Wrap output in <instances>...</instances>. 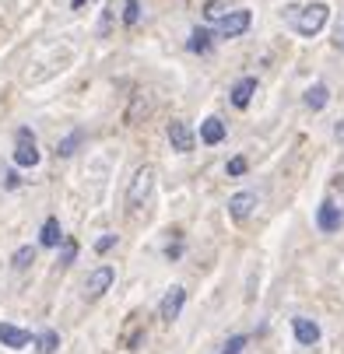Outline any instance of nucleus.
Returning a JSON list of instances; mask_svg holds the SVG:
<instances>
[{"mask_svg":"<svg viewBox=\"0 0 344 354\" xmlns=\"http://www.w3.org/2000/svg\"><path fill=\"white\" fill-rule=\"evenodd\" d=\"M284 18L302 39H316L327 28V21H330V8L323 4V0H316V4H302V8L295 4V8L284 11Z\"/></svg>","mask_w":344,"mask_h":354,"instance_id":"f257e3e1","label":"nucleus"},{"mask_svg":"<svg viewBox=\"0 0 344 354\" xmlns=\"http://www.w3.org/2000/svg\"><path fill=\"white\" fill-rule=\"evenodd\" d=\"M152 189H155V169L152 165L134 169V176L127 183V211H141L152 200Z\"/></svg>","mask_w":344,"mask_h":354,"instance_id":"f03ea898","label":"nucleus"},{"mask_svg":"<svg viewBox=\"0 0 344 354\" xmlns=\"http://www.w3.org/2000/svg\"><path fill=\"white\" fill-rule=\"evenodd\" d=\"M11 162H15V169H35V165L42 162V151H39V140H35L32 127H18V130H15Z\"/></svg>","mask_w":344,"mask_h":354,"instance_id":"7ed1b4c3","label":"nucleus"},{"mask_svg":"<svg viewBox=\"0 0 344 354\" xmlns=\"http://www.w3.org/2000/svg\"><path fill=\"white\" fill-rule=\"evenodd\" d=\"M113 284H116V267L98 263V267L88 270V277H84V298H88V301H98Z\"/></svg>","mask_w":344,"mask_h":354,"instance_id":"20e7f679","label":"nucleus"},{"mask_svg":"<svg viewBox=\"0 0 344 354\" xmlns=\"http://www.w3.org/2000/svg\"><path fill=\"white\" fill-rule=\"evenodd\" d=\"M250 25H253V15L246 11V8H235V11H228V15L218 21V32H215V35L232 42V39H242L246 32H250Z\"/></svg>","mask_w":344,"mask_h":354,"instance_id":"39448f33","label":"nucleus"},{"mask_svg":"<svg viewBox=\"0 0 344 354\" xmlns=\"http://www.w3.org/2000/svg\"><path fill=\"white\" fill-rule=\"evenodd\" d=\"M183 309H186V288H183V284H172V288L162 295V301H159V319L172 326V323L183 316Z\"/></svg>","mask_w":344,"mask_h":354,"instance_id":"423d86ee","label":"nucleus"},{"mask_svg":"<svg viewBox=\"0 0 344 354\" xmlns=\"http://www.w3.org/2000/svg\"><path fill=\"white\" fill-rule=\"evenodd\" d=\"M165 140H169V147L176 151V155H190V151L197 147V133L190 130L186 120H172L165 127Z\"/></svg>","mask_w":344,"mask_h":354,"instance_id":"0eeeda50","label":"nucleus"},{"mask_svg":"<svg viewBox=\"0 0 344 354\" xmlns=\"http://www.w3.org/2000/svg\"><path fill=\"white\" fill-rule=\"evenodd\" d=\"M257 204H260V196H257L253 189H239V193H232V196H228V218H232L235 225L250 221V218H253V211H257Z\"/></svg>","mask_w":344,"mask_h":354,"instance_id":"6e6552de","label":"nucleus"},{"mask_svg":"<svg viewBox=\"0 0 344 354\" xmlns=\"http://www.w3.org/2000/svg\"><path fill=\"white\" fill-rule=\"evenodd\" d=\"M291 337L299 347H316L320 344V323L309 316H295L291 319Z\"/></svg>","mask_w":344,"mask_h":354,"instance_id":"1a4fd4ad","label":"nucleus"},{"mask_svg":"<svg viewBox=\"0 0 344 354\" xmlns=\"http://www.w3.org/2000/svg\"><path fill=\"white\" fill-rule=\"evenodd\" d=\"M341 225H344V211L334 204V200H323V204L316 207V228L323 235H334V232H341Z\"/></svg>","mask_w":344,"mask_h":354,"instance_id":"9d476101","label":"nucleus"},{"mask_svg":"<svg viewBox=\"0 0 344 354\" xmlns=\"http://www.w3.org/2000/svg\"><path fill=\"white\" fill-rule=\"evenodd\" d=\"M215 32L208 28V25H197V28H190V35H186V53H193V57H208L211 49H215Z\"/></svg>","mask_w":344,"mask_h":354,"instance_id":"9b49d317","label":"nucleus"},{"mask_svg":"<svg viewBox=\"0 0 344 354\" xmlns=\"http://www.w3.org/2000/svg\"><path fill=\"white\" fill-rule=\"evenodd\" d=\"M225 137H228V123H225L221 116H208V120L201 123V130H197V140L208 144V147L225 144Z\"/></svg>","mask_w":344,"mask_h":354,"instance_id":"f8f14e48","label":"nucleus"},{"mask_svg":"<svg viewBox=\"0 0 344 354\" xmlns=\"http://www.w3.org/2000/svg\"><path fill=\"white\" fill-rule=\"evenodd\" d=\"M253 95H257V77H253V74H246V77H239V81L232 84V91H228V102H232L235 109H250Z\"/></svg>","mask_w":344,"mask_h":354,"instance_id":"ddd939ff","label":"nucleus"},{"mask_svg":"<svg viewBox=\"0 0 344 354\" xmlns=\"http://www.w3.org/2000/svg\"><path fill=\"white\" fill-rule=\"evenodd\" d=\"M0 344H4L8 351H25L32 344V333L15 326V323H0Z\"/></svg>","mask_w":344,"mask_h":354,"instance_id":"4468645a","label":"nucleus"},{"mask_svg":"<svg viewBox=\"0 0 344 354\" xmlns=\"http://www.w3.org/2000/svg\"><path fill=\"white\" fill-rule=\"evenodd\" d=\"M64 239H67V235H64L60 218H46V221H42V228H39V249H57Z\"/></svg>","mask_w":344,"mask_h":354,"instance_id":"2eb2a0df","label":"nucleus"},{"mask_svg":"<svg viewBox=\"0 0 344 354\" xmlns=\"http://www.w3.org/2000/svg\"><path fill=\"white\" fill-rule=\"evenodd\" d=\"M327 102H330V88H327L323 81L309 84V88H306V95H302V106H306L309 113H323V109H327Z\"/></svg>","mask_w":344,"mask_h":354,"instance_id":"dca6fc26","label":"nucleus"},{"mask_svg":"<svg viewBox=\"0 0 344 354\" xmlns=\"http://www.w3.org/2000/svg\"><path fill=\"white\" fill-rule=\"evenodd\" d=\"M35 257H39V245H18V249L11 252V270H15V274H25V270L35 263Z\"/></svg>","mask_w":344,"mask_h":354,"instance_id":"f3484780","label":"nucleus"},{"mask_svg":"<svg viewBox=\"0 0 344 354\" xmlns=\"http://www.w3.org/2000/svg\"><path fill=\"white\" fill-rule=\"evenodd\" d=\"M81 144H84V130H71L67 137L57 140V158H74Z\"/></svg>","mask_w":344,"mask_h":354,"instance_id":"a211bd4d","label":"nucleus"},{"mask_svg":"<svg viewBox=\"0 0 344 354\" xmlns=\"http://www.w3.org/2000/svg\"><path fill=\"white\" fill-rule=\"evenodd\" d=\"M32 347H35L39 354H57V351H60V333H57V330H42V333L32 337Z\"/></svg>","mask_w":344,"mask_h":354,"instance_id":"6ab92c4d","label":"nucleus"},{"mask_svg":"<svg viewBox=\"0 0 344 354\" xmlns=\"http://www.w3.org/2000/svg\"><path fill=\"white\" fill-rule=\"evenodd\" d=\"M74 260H78V242L67 235V239L57 245V263H60V267H74Z\"/></svg>","mask_w":344,"mask_h":354,"instance_id":"aec40b11","label":"nucleus"},{"mask_svg":"<svg viewBox=\"0 0 344 354\" xmlns=\"http://www.w3.org/2000/svg\"><path fill=\"white\" fill-rule=\"evenodd\" d=\"M225 15H228L225 0H208V4H204V21H208V25H218Z\"/></svg>","mask_w":344,"mask_h":354,"instance_id":"412c9836","label":"nucleus"},{"mask_svg":"<svg viewBox=\"0 0 344 354\" xmlns=\"http://www.w3.org/2000/svg\"><path fill=\"white\" fill-rule=\"evenodd\" d=\"M246 344H250V337H246V333H232V337L218 347V354H242Z\"/></svg>","mask_w":344,"mask_h":354,"instance_id":"4be33fe9","label":"nucleus"},{"mask_svg":"<svg viewBox=\"0 0 344 354\" xmlns=\"http://www.w3.org/2000/svg\"><path fill=\"white\" fill-rule=\"evenodd\" d=\"M246 172H250V162H246L242 155H235V158L225 162V176H228V179H242Z\"/></svg>","mask_w":344,"mask_h":354,"instance_id":"5701e85b","label":"nucleus"},{"mask_svg":"<svg viewBox=\"0 0 344 354\" xmlns=\"http://www.w3.org/2000/svg\"><path fill=\"white\" fill-rule=\"evenodd\" d=\"M144 337H147V330L134 323V326H130V330L123 333V347H127V351H137V347L144 344Z\"/></svg>","mask_w":344,"mask_h":354,"instance_id":"b1692460","label":"nucleus"},{"mask_svg":"<svg viewBox=\"0 0 344 354\" xmlns=\"http://www.w3.org/2000/svg\"><path fill=\"white\" fill-rule=\"evenodd\" d=\"M116 242H120V235L116 232H102V239H95V252H98V257H106V252H113L116 249Z\"/></svg>","mask_w":344,"mask_h":354,"instance_id":"393cba45","label":"nucleus"},{"mask_svg":"<svg viewBox=\"0 0 344 354\" xmlns=\"http://www.w3.org/2000/svg\"><path fill=\"white\" fill-rule=\"evenodd\" d=\"M183 252H186V245H183V239L176 235V239H169V242H165V249H162V257H165L169 263H176V260H183Z\"/></svg>","mask_w":344,"mask_h":354,"instance_id":"a878e982","label":"nucleus"},{"mask_svg":"<svg viewBox=\"0 0 344 354\" xmlns=\"http://www.w3.org/2000/svg\"><path fill=\"white\" fill-rule=\"evenodd\" d=\"M0 186H4V189H18L21 186V172L18 169H0Z\"/></svg>","mask_w":344,"mask_h":354,"instance_id":"bb28decb","label":"nucleus"},{"mask_svg":"<svg viewBox=\"0 0 344 354\" xmlns=\"http://www.w3.org/2000/svg\"><path fill=\"white\" fill-rule=\"evenodd\" d=\"M88 4H91V0H71V8H74V11H84Z\"/></svg>","mask_w":344,"mask_h":354,"instance_id":"cd10ccee","label":"nucleus"},{"mask_svg":"<svg viewBox=\"0 0 344 354\" xmlns=\"http://www.w3.org/2000/svg\"><path fill=\"white\" fill-rule=\"evenodd\" d=\"M334 137H337V140H344V120H337V127H334Z\"/></svg>","mask_w":344,"mask_h":354,"instance_id":"c85d7f7f","label":"nucleus"}]
</instances>
